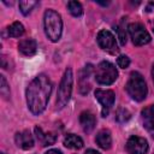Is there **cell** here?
Masks as SVG:
<instances>
[{
  "mask_svg": "<svg viewBox=\"0 0 154 154\" xmlns=\"http://www.w3.org/2000/svg\"><path fill=\"white\" fill-rule=\"evenodd\" d=\"M117 65H118V67H120V69H126V67H129V65H130V59L126 57V55H119L118 58H117Z\"/></svg>",
  "mask_w": 154,
  "mask_h": 154,
  "instance_id": "22",
  "label": "cell"
},
{
  "mask_svg": "<svg viewBox=\"0 0 154 154\" xmlns=\"http://www.w3.org/2000/svg\"><path fill=\"white\" fill-rule=\"evenodd\" d=\"M128 31L135 46H143L150 41L149 32L140 23H130L128 25Z\"/></svg>",
  "mask_w": 154,
  "mask_h": 154,
  "instance_id": "6",
  "label": "cell"
},
{
  "mask_svg": "<svg viewBox=\"0 0 154 154\" xmlns=\"http://www.w3.org/2000/svg\"><path fill=\"white\" fill-rule=\"evenodd\" d=\"M18 51L25 55V57H31L36 53L37 51V45H36V41L34 38H24V40H20L19 43H18Z\"/></svg>",
  "mask_w": 154,
  "mask_h": 154,
  "instance_id": "14",
  "label": "cell"
},
{
  "mask_svg": "<svg viewBox=\"0 0 154 154\" xmlns=\"http://www.w3.org/2000/svg\"><path fill=\"white\" fill-rule=\"evenodd\" d=\"M96 41H97V45L100 46V48L103 51H107L109 53H114L118 51V45H117L116 37L109 30H106V29L100 30L96 36Z\"/></svg>",
  "mask_w": 154,
  "mask_h": 154,
  "instance_id": "7",
  "label": "cell"
},
{
  "mask_svg": "<svg viewBox=\"0 0 154 154\" xmlns=\"http://www.w3.org/2000/svg\"><path fill=\"white\" fill-rule=\"evenodd\" d=\"M37 5V2L36 1H31V0H22V1H19V10H20V12L24 14V16H28L30 12H31V10L35 7Z\"/></svg>",
  "mask_w": 154,
  "mask_h": 154,
  "instance_id": "19",
  "label": "cell"
},
{
  "mask_svg": "<svg viewBox=\"0 0 154 154\" xmlns=\"http://www.w3.org/2000/svg\"><path fill=\"white\" fill-rule=\"evenodd\" d=\"M45 154H63L60 150H58V149H49L48 152H46Z\"/></svg>",
  "mask_w": 154,
  "mask_h": 154,
  "instance_id": "24",
  "label": "cell"
},
{
  "mask_svg": "<svg viewBox=\"0 0 154 154\" xmlns=\"http://www.w3.org/2000/svg\"><path fill=\"white\" fill-rule=\"evenodd\" d=\"M130 117H131L130 112L126 108H124V107L118 108V111L116 113V120L118 123H125V122H128L130 119Z\"/></svg>",
  "mask_w": 154,
  "mask_h": 154,
  "instance_id": "20",
  "label": "cell"
},
{
  "mask_svg": "<svg viewBox=\"0 0 154 154\" xmlns=\"http://www.w3.org/2000/svg\"><path fill=\"white\" fill-rule=\"evenodd\" d=\"M52 82L49 77L45 73L37 75L29 83L25 90V96L28 108L32 114L38 116L46 109L52 93Z\"/></svg>",
  "mask_w": 154,
  "mask_h": 154,
  "instance_id": "1",
  "label": "cell"
},
{
  "mask_svg": "<svg viewBox=\"0 0 154 154\" xmlns=\"http://www.w3.org/2000/svg\"><path fill=\"white\" fill-rule=\"evenodd\" d=\"M152 77H153V81H154V64H153V67H152Z\"/></svg>",
  "mask_w": 154,
  "mask_h": 154,
  "instance_id": "26",
  "label": "cell"
},
{
  "mask_svg": "<svg viewBox=\"0 0 154 154\" xmlns=\"http://www.w3.org/2000/svg\"><path fill=\"white\" fill-rule=\"evenodd\" d=\"M0 79H1V84H0V94L5 97V99H8L10 96V87L7 84V81L5 78V76H0Z\"/></svg>",
  "mask_w": 154,
  "mask_h": 154,
  "instance_id": "21",
  "label": "cell"
},
{
  "mask_svg": "<svg viewBox=\"0 0 154 154\" xmlns=\"http://www.w3.org/2000/svg\"><path fill=\"white\" fill-rule=\"evenodd\" d=\"M84 154H101L100 152H97V150H95V149H88Z\"/></svg>",
  "mask_w": 154,
  "mask_h": 154,
  "instance_id": "25",
  "label": "cell"
},
{
  "mask_svg": "<svg viewBox=\"0 0 154 154\" xmlns=\"http://www.w3.org/2000/svg\"><path fill=\"white\" fill-rule=\"evenodd\" d=\"M0 154H5V153H0Z\"/></svg>",
  "mask_w": 154,
  "mask_h": 154,
  "instance_id": "27",
  "label": "cell"
},
{
  "mask_svg": "<svg viewBox=\"0 0 154 154\" xmlns=\"http://www.w3.org/2000/svg\"><path fill=\"white\" fill-rule=\"evenodd\" d=\"M125 89H126L128 94L131 96V99H134L135 101H143L148 93L147 83H146L143 76L136 71L130 73V77L125 85Z\"/></svg>",
  "mask_w": 154,
  "mask_h": 154,
  "instance_id": "3",
  "label": "cell"
},
{
  "mask_svg": "<svg viewBox=\"0 0 154 154\" xmlns=\"http://www.w3.org/2000/svg\"><path fill=\"white\" fill-rule=\"evenodd\" d=\"M128 154H147L148 142L146 138L140 136H131L125 144Z\"/></svg>",
  "mask_w": 154,
  "mask_h": 154,
  "instance_id": "8",
  "label": "cell"
},
{
  "mask_svg": "<svg viewBox=\"0 0 154 154\" xmlns=\"http://www.w3.org/2000/svg\"><path fill=\"white\" fill-rule=\"evenodd\" d=\"M72 83H73V75L71 69H66L64 76L60 81L58 94H57V108H64L69 102L72 93Z\"/></svg>",
  "mask_w": 154,
  "mask_h": 154,
  "instance_id": "4",
  "label": "cell"
},
{
  "mask_svg": "<svg viewBox=\"0 0 154 154\" xmlns=\"http://www.w3.org/2000/svg\"><path fill=\"white\" fill-rule=\"evenodd\" d=\"M117 31H118V38L120 41V45H125L126 43V32H125V29L120 25V26H117Z\"/></svg>",
  "mask_w": 154,
  "mask_h": 154,
  "instance_id": "23",
  "label": "cell"
},
{
  "mask_svg": "<svg viewBox=\"0 0 154 154\" xmlns=\"http://www.w3.org/2000/svg\"><path fill=\"white\" fill-rule=\"evenodd\" d=\"M141 120L147 131L154 137V105H149L142 109Z\"/></svg>",
  "mask_w": 154,
  "mask_h": 154,
  "instance_id": "10",
  "label": "cell"
},
{
  "mask_svg": "<svg viewBox=\"0 0 154 154\" xmlns=\"http://www.w3.org/2000/svg\"><path fill=\"white\" fill-rule=\"evenodd\" d=\"M95 97H96V100L101 103V106L103 107V111H102V116L103 117H106L107 116V112H108V109L113 106V103H114V99H116V96H114V93L112 91V90H105V89H96L95 90Z\"/></svg>",
  "mask_w": 154,
  "mask_h": 154,
  "instance_id": "9",
  "label": "cell"
},
{
  "mask_svg": "<svg viewBox=\"0 0 154 154\" xmlns=\"http://www.w3.org/2000/svg\"><path fill=\"white\" fill-rule=\"evenodd\" d=\"M79 124H81L84 132H87V134L91 132L94 130L95 125H96L95 116L89 111H83L79 114Z\"/></svg>",
  "mask_w": 154,
  "mask_h": 154,
  "instance_id": "13",
  "label": "cell"
},
{
  "mask_svg": "<svg viewBox=\"0 0 154 154\" xmlns=\"http://www.w3.org/2000/svg\"><path fill=\"white\" fill-rule=\"evenodd\" d=\"M67 8L73 17H81L83 13V7H82L81 2H78V1H69Z\"/></svg>",
  "mask_w": 154,
  "mask_h": 154,
  "instance_id": "18",
  "label": "cell"
},
{
  "mask_svg": "<svg viewBox=\"0 0 154 154\" xmlns=\"http://www.w3.org/2000/svg\"><path fill=\"white\" fill-rule=\"evenodd\" d=\"M14 141L16 144L24 150L31 149L34 147V138L29 130H23L20 132H17L14 136Z\"/></svg>",
  "mask_w": 154,
  "mask_h": 154,
  "instance_id": "11",
  "label": "cell"
},
{
  "mask_svg": "<svg viewBox=\"0 0 154 154\" xmlns=\"http://www.w3.org/2000/svg\"><path fill=\"white\" fill-rule=\"evenodd\" d=\"M118 78V71L116 66L109 61H101L95 69V79L97 83L109 85Z\"/></svg>",
  "mask_w": 154,
  "mask_h": 154,
  "instance_id": "5",
  "label": "cell"
},
{
  "mask_svg": "<svg viewBox=\"0 0 154 154\" xmlns=\"http://www.w3.org/2000/svg\"><path fill=\"white\" fill-rule=\"evenodd\" d=\"M64 146L70 149H81L83 147V140L75 134H67L64 137Z\"/></svg>",
  "mask_w": 154,
  "mask_h": 154,
  "instance_id": "16",
  "label": "cell"
},
{
  "mask_svg": "<svg viewBox=\"0 0 154 154\" xmlns=\"http://www.w3.org/2000/svg\"><path fill=\"white\" fill-rule=\"evenodd\" d=\"M7 32H8V36L11 37H20L24 34V26L22 23L14 22L7 28Z\"/></svg>",
  "mask_w": 154,
  "mask_h": 154,
  "instance_id": "17",
  "label": "cell"
},
{
  "mask_svg": "<svg viewBox=\"0 0 154 154\" xmlns=\"http://www.w3.org/2000/svg\"><path fill=\"white\" fill-rule=\"evenodd\" d=\"M95 142L96 144L102 148V149H109L111 146H112V136H111V132L109 130H106V129H102L97 132L96 137H95Z\"/></svg>",
  "mask_w": 154,
  "mask_h": 154,
  "instance_id": "15",
  "label": "cell"
},
{
  "mask_svg": "<svg viewBox=\"0 0 154 154\" xmlns=\"http://www.w3.org/2000/svg\"><path fill=\"white\" fill-rule=\"evenodd\" d=\"M35 131V136L38 141V143L42 147H47V146H52L57 141V135L54 132H45L40 126H35L34 129Z\"/></svg>",
  "mask_w": 154,
  "mask_h": 154,
  "instance_id": "12",
  "label": "cell"
},
{
  "mask_svg": "<svg viewBox=\"0 0 154 154\" xmlns=\"http://www.w3.org/2000/svg\"><path fill=\"white\" fill-rule=\"evenodd\" d=\"M43 28H45V34L48 37V40H51L52 42H58L63 32L61 16L52 8L46 10L43 14Z\"/></svg>",
  "mask_w": 154,
  "mask_h": 154,
  "instance_id": "2",
  "label": "cell"
}]
</instances>
